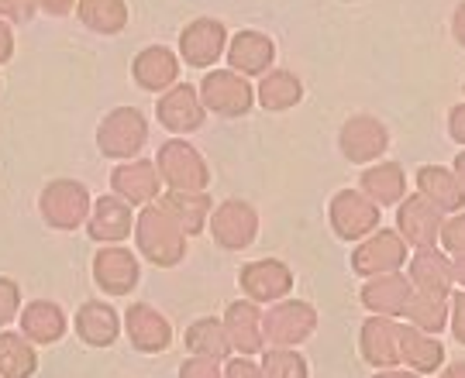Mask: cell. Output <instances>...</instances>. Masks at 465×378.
I'll return each instance as SVG.
<instances>
[{"instance_id":"obj_11","label":"cell","mask_w":465,"mask_h":378,"mask_svg":"<svg viewBox=\"0 0 465 378\" xmlns=\"http://www.w3.org/2000/svg\"><path fill=\"white\" fill-rule=\"evenodd\" d=\"M331 220L341 237H359L376 228V207L366 203L359 193H341L331 203Z\"/></svg>"},{"instance_id":"obj_23","label":"cell","mask_w":465,"mask_h":378,"mask_svg":"<svg viewBox=\"0 0 465 378\" xmlns=\"http://www.w3.org/2000/svg\"><path fill=\"white\" fill-rule=\"evenodd\" d=\"M134 80L149 90H163L176 80V59L169 55V49H149L134 63Z\"/></svg>"},{"instance_id":"obj_29","label":"cell","mask_w":465,"mask_h":378,"mask_svg":"<svg viewBox=\"0 0 465 378\" xmlns=\"http://www.w3.org/2000/svg\"><path fill=\"white\" fill-rule=\"evenodd\" d=\"M80 17L90 28H97V32H121L128 11H124L121 0H84L80 4Z\"/></svg>"},{"instance_id":"obj_40","label":"cell","mask_w":465,"mask_h":378,"mask_svg":"<svg viewBox=\"0 0 465 378\" xmlns=\"http://www.w3.org/2000/svg\"><path fill=\"white\" fill-rule=\"evenodd\" d=\"M221 368L217 364H203V362H190L183 364V375H217Z\"/></svg>"},{"instance_id":"obj_34","label":"cell","mask_w":465,"mask_h":378,"mask_svg":"<svg viewBox=\"0 0 465 378\" xmlns=\"http://www.w3.org/2000/svg\"><path fill=\"white\" fill-rule=\"evenodd\" d=\"M414 279H417L420 289H428V293H434V296H441V293H445V265H441V258L434 255L431 247H424V251L417 255Z\"/></svg>"},{"instance_id":"obj_13","label":"cell","mask_w":465,"mask_h":378,"mask_svg":"<svg viewBox=\"0 0 465 378\" xmlns=\"http://www.w3.org/2000/svg\"><path fill=\"white\" fill-rule=\"evenodd\" d=\"M341 145H345V155H349V159L366 162V159H376V155L386 149V131H382L376 121L359 117V121H351L349 128L341 131Z\"/></svg>"},{"instance_id":"obj_16","label":"cell","mask_w":465,"mask_h":378,"mask_svg":"<svg viewBox=\"0 0 465 378\" xmlns=\"http://www.w3.org/2000/svg\"><path fill=\"white\" fill-rule=\"evenodd\" d=\"M76 327L86 344L104 347L117 337V313L107 303H86L80 316H76Z\"/></svg>"},{"instance_id":"obj_25","label":"cell","mask_w":465,"mask_h":378,"mask_svg":"<svg viewBox=\"0 0 465 378\" xmlns=\"http://www.w3.org/2000/svg\"><path fill=\"white\" fill-rule=\"evenodd\" d=\"M397 344L403 347V354H407V362L414 364V368H420V372H431V368H438L441 364V347L434 344L431 337H424L420 330H403L400 327V337Z\"/></svg>"},{"instance_id":"obj_33","label":"cell","mask_w":465,"mask_h":378,"mask_svg":"<svg viewBox=\"0 0 465 378\" xmlns=\"http://www.w3.org/2000/svg\"><path fill=\"white\" fill-rule=\"evenodd\" d=\"M420 193H428L434 203L441 207H459L462 203V182H451L445 172L438 169H424L420 172Z\"/></svg>"},{"instance_id":"obj_2","label":"cell","mask_w":465,"mask_h":378,"mask_svg":"<svg viewBox=\"0 0 465 378\" xmlns=\"http://www.w3.org/2000/svg\"><path fill=\"white\" fill-rule=\"evenodd\" d=\"M142 141H145V121L132 107H121L100 124V151L104 155L124 159L142 149Z\"/></svg>"},{"instance_id":"obj_35","label":"cell","mask_w":465,"mask_h":378,"mask_svg":"<svg viewBox=\"0 0 465 378\" xmlns=\"http://www.w3.org/2000/svg\"><path fill=\"white\" fill-rule=\"evenodd\" d=\"M403 310H411V316H414L424 330L441 327V320H445V303H441V296H434V293H428V299H420V296L407 299Z\"/></svg>"},{"instance_id":"obj_30","label":"cell","mask_w":465,"mask_h":378,"mask_svg":"<svg viewBox=\"0 0 465 378\" xmlns=\"http://www.w3.org/2000/svg\"><path fill=\"white\" fill-rule=\"evenodd\" d=\"M0 372L4 375H28L35 372V351L17 334H0Z\"/></svg>"},{"instance_id":"obj_39","label":"cell","mask_w":465,"mask_h":378,"mask_svg":"<svg viewBox=\"0 0 465 378\" xmlns=\"http://www.w3.org/2000/svg\"><path fill=\"white\" fill-rule=\"evenodd\" d=\"M445 237H449L451 251H462V217H455V220H451V228H449Z\"/></svg>"},{"instance_id":"obj_38","label":"cell","mask_w":465,"mask_h":378,"mask_svg":"<svg viewBox=\"0 0 465 378\" xmlns=\"http://www.w3.org/2000/svg\"><path fill=\"white\" fill-rule=\"evenodd\" d=\"M32 0H0V15H11L17 21H28L32 17Z\"/></svg>"},{"instance_id":"obj_10","label":"cell","mask_w":465,"mask_h":378,"mask_svg":"<svg viewBox=\"0 0 465 378\" xmlns=\"http://www.w3.org/2000/svg\"><path fill=\"white\" fill-rule=\"evenodd\" d=\"M214 237L224 247H245L255 237V214L245 203H224L214 214Z\"/></svg>"},{"instance_id":"obj_43","label":"cell","mask_w":465,"mask_h":378,"mask_svg":"<svg viewBox=\"0 0 465 378\" xmlns=\"http://www.w3.org/2000/svg\"><path fill=\"white\" fill-rule=\"evenodd\" d=\"M11 59V32L0 24V63H7Z\"/></svg>"},{"instance_id":"obj_41","label":"cell","mask_w":465,"mask_h":378,"mask_svg":"<svg viewBox=\"0 0 465 378\" xmlns=\"http://www.w3.org/2000/svg\"><path fill=\"white\" fill-rule=\"evenodd\" d=\"M228 375H259V368L249 362H232L228 364Z\"/></svg>"},{"instance_id":"obj_6","label":"cell","mask_w":465,"mask_h":378,"mask_svg":"<svg viewBox=\"0 0 465 378\" xmlns=\"http://www.w3.org/2000/svg\"><path fill=\"white\" fill-rule=\"evenodd\" d=\"M314 330V310L303 303H282L266 313V334L276 344H297Z\"/></svg>"},{"instance_id":"obj_7","label":"cell","mask_w":465,"mask_h":378,"mask_svg":"<svg viewBox=\"0 0 465 378\" xmlns=\"http://www.w3.org/2000/svg\"><path fill=\"white\" fill-rule=\"evenodd\" d=\"M180 45H183V55L190 66H211L221 55V45H224V24L193 21L183 32V38H180Z\"/></svg>"},{"instance_id":"obj_18","label":"cell","mask_w":465,"mask_h":378,"mask_svg":"<svg viewBox=\"0 0 465 378\" xmlns=\"http://www.w3.org/2000/svg\"><path fill=\"white\" fill-rule=\"evenodd\" d=\"M114 186L117 193L132 199V203H145L159 193V176L149 162H132V165H121L114 172Z\"/></svg>"},{"instance_id":"obj_27","label":"cell","mask_w":465,"mask_h":378,"mask_svg":"<svg viewBox=\"0 0 465 378\" xmlns=\"http://www.w3.org/2000/svg\"><path fill=\"white\" fill-rule=\"evenodd\" d=\"M400 327L386 324V320H372L366 324V334H362V347H366V358L372 364H386L393 362V347H397Z\"/></svg>"},{"instance_id":"obj_17","label":"cell","mask_w":465,"mask_h":378,"mask_svg":"<svg viewBox=\"0 0 465 378\" xmlns=\"http://www.w3.org/2000/svg\"><path fill=\"white\" fill-rule=\"evenodd\" d=\"M128 230H132L128 207L114 197L100 199L97 214H94V224H90V234H94L97 241H121V237H128Z\"/></svg>"},{"instance_id":"obj_1","label":"cell","mask_w":465,"mask_h":378,"mask_svg":"<svg viewBox=\"0 0 465 378\" xmlns=\"http://www.w3.org/2000/svg\"><path fill=\"white\" fill-rule=\"evenodd\" d=\"M138 247L155 265H173L183 258V230L166 210H145L138 217Z\"/></svg>"},{"instance_id":"obj_21","label":"cell","mask_w":465,"mask_h":378,"mask_svg":"<svg viewBox=\"0 0 465 378\" xmlns=\"http://www.w3.org/2000/svg\"><path fill=\"white\" fill-rule=\"evenodd\" d=\"M163 210H166L183 234H197L203 228V214H207V197L203 193H190V189H180V193H169L166 203H163Z\"/></svg>"},{"instance_id":"obj_42","label":"cell","mask_w":465,"mask_h":378,"mask_svg":"<svg viewBox=\"0 0 465 378\" xmlns=\"http://www.w3.org/2000/svg\"><path fill=\"white\" fill-rule=\"evenodd\" d=\"M42 7L52 11V15H66L69 7H73V0H42Z\"/></svg>"},{"instance_id":"obj_5","label":"cell","mask_w":465,"mask_h":378,"mask_svg":"<svg viewBox=\"0 0 465 378\" xmlns=\"http://www.w3.org/2000/svg\"><path fill=\"white\" fill-rule=\"evenodd\" d=\"M203 100L217 114H245L252 107V86L232 76V73H211L203 80Z\"/></svg>"},{"instance_id":"obj_26","label":"cell","mask_w":465,"mask_h":378,"mask_svg":"<svg viewBox=\"0 0 465 378\" xmlns=\"http://www.w3.org/2000/svg\"><path fill=\"white\" fill-rule=\"evenodd\" d=\"M400 228L407 230L417 245L428 247L434 241V230H438V214H434L424 199H411L403 207V214H400Z\"/></svg>"},{"instance_id":"obj_14","label":"cell","mask_w":465,"mask_h":378,"mask_svg":"<svg viewBox=\"0 0 465 378\" xmlns=\"http://www.w3.org/2000/svg\"><path fill=\"white\" fill-rule=\"evenodd\" d=\"M128 330H132L134 347H142V351H163L173 337L166 320L149 306H132L128 310Z\"/></svg>"},{"instance_id":"obj_9","label":"cell","mask_w":465,"mask_h":378,"mask_svg":"<svg viewBox=\"0 0 465 378\" xmlns=\"http://www.w3.org/2000/svg\"><path fill=\"white\" fill-rule=\"evenodd\" d=\"M242 286H245V293L252 299H259V303H269V299L282 296L293 279H290V272H286V265L280 262H255L249 268H242Z\"/></svg>"},{"instance_id":"obj_12","label":"cell","mask_w":465,"mask_h":378,"mask_svg":"<svg viewBox=\"0 0 465 378\" xmlns=\"http://www.w3.org/2000/svg\"><path fill=\"white\" fill-rule=\"evenodd\" d=\"M159 121L166 124L169 131H193L203 121V111H200L193 86H176L173 93L159 100Z\"/></svg>"},{"instance_id":"obj_31","label":"cell","mask_w":465,"mask_h":378,"mask_svg":"<svg viewBox=\"0 0 465 378\" xmlns=\"http://www.w3.org/2000/svg\"><path fill=\"white\" fill-rule=\"evenodd\" d=\"M362 186L380 203H393L403 193V172H400L397 165H380V169H369L366 176H362Z\"/></svg>"},{"instance_id":"obj_8","label":"cell","mask_w":465,"mask_h":378,"mask_svg":"<svg viewBox=\"0 0 465 378\" xmlns=\"http://www.w3.org/2000/svg\"><path fill=\"white\" fill-rule=\"evenodd\" d=\"M94 276L107 293H128L138 282V265L124 247H107L94 262Z\"/></svg>"},{"instance_id":"obj_15","label":"cell","mask_w":465,"mask_h":378,"mask_svg":"<svg viewBox=\"0 0 465 378\" xmlns=\"http://www.w3.org/2000/svg\"><path fill=\"white\" fill-rule=\"evenodd\" d=\"M403 262V245H400L397 234H380L376 241H369L366 247L355 251V268L369 272V276H380L386 268H397Z\"/></svg>"},{"instance_id":"obj_37","label":"cell","mask_w":465,"mask_h":378,"mask_svg":"<svg viewBox=\"0 0 465 378\" xmlns=\"http://www.w3.org/2000/svg\"><path fill=\"white\" fill-rule=\"evenodd\" d=\"M17 310V289H15V282H0V327L15 316Z\"/></svg>"},{"instance_id":"obj_20","label":"cell","mask_w":465,"mask_h":378,"mask_svg":"<svg viewBox=\"0 0 465 378\" xmlns=\"http://www.w3.org/2000/svg\"><path fill=\"white\" fill-rule=\"evenodd\" d=\"M21 327H25V334H28L32 341L49 344V341H59V337H63L66 320H63V313L55 310L52 303H32V306L25 310V316H21Z\"/></svg>"},{"instance_id":"obj_3","label":"cell","mask_w":465,"mask_h":378,"mask_svg":"<svg viewBox=\"0 0 465 378\" xmlns=\"http://www.w3.org/2000/svg\"><path fill=\"white\" fill-rule=\"evenodd\" d=\"M159 165H163V176H166V182L173 189H190V193H197V189H203V182H207V169L200 162V155L190 149V145H183V141L163 145Z\"/></svg>"},{"instance_id":"obj_28","label":"cell","mask_w":465,"mask_h":378,"mask_svg":"<svg viewBox=\"0 0 465 378\" xmlns=\"http://www.w3.org/2000/svg\"><path fill=\"white\" fill-rule=\"evenodd\" d=\"M186 344H190V351H197L203 358H214V362L228 354V337H224V327L217 320H200V324H193L190 334H186Z\"/></svg>"},{"instance_id":"obj_4","label":"cell","mask_w":465,"mask_h":378,"mask_svg":"<svg viewBox=\"0 0 465 378\" xmlns=\"http://www.w3.org/2000/svg\"><path fill=\"white\" fill-rule=\"evenodd\" d=\"M42 210L55 228H80L86 217V189L80 182H52L42 197Z\"/></svg>"},{"instance_id":"obj_22","label":"cell","mask_w":465,"mask_h":378,"mask_svg":"<svg viewBox=\"0 0 465 378\" xmlns=\"http://www.w3.org/2000/svg\"><path fill=\"white\" fill-rule=\"evenodd\" d=\"M224 330H232V341L238 351H259L262 344V330H259V310L252 303H234L228 310V324Z\"/></svg>"},{"instance_id":"obj_32","label":"cell","mask_w":465,"mask_h":378,"mask_svg":"<svg viewBox=\"0 0 465 378\" xmlns=\"http://www.w3.org/2000/svg\"><path fill=\"white\" fill-rule=\"evenodd\" d=\"M300 82L290 76V73H272L266 82H262V90H259V97L266 103L269 111H282V107H290V103H297L300 100Z\"/></svg>"},{"instance_id":"obj_19","label":"cell","mask_w":465,"mask_h":378,"mask_svg":"<svg viewBox=\"0 0 465 378\" xmlns=\"http://www.w3.org/2000/svg\"><path fill=\"white\" fill-rule=\"evenodd\" d=\"M269 63H272V42H269V38H262V34H255V32H245L234 38V45H232L234 69L255 76V73H262Z\"/></svg>"},{"instance_id":"obj_24","label":"cell","mask_w":465,"mask_h":378,"mask_svg":"<svg viewBox=\"0 0 465 378\" xmlns=\"http://www.w3.org/2000/svg\"><path fill=\"white\" fill-rule=\"evenodd\" d=\"M407 299H411V286L400 279V276H382L366 286V306L372 310H382V313H397L407 306Z\"/></svg>"},{"instance_id":"obj_36","label":"cell","mask_w":465,"mask_h":378,"mask_svg":"<svg viewBox=\"0 0 465 378\" xmlns=\"http://www.w3.org/2000/svg\"><path fill=\"white\" fill-rule=\"evenodd\" d=\"M262 372L266 375H307V364L300 362L297 354H290V351H272Z\"/></svg>"}]
</instances>
